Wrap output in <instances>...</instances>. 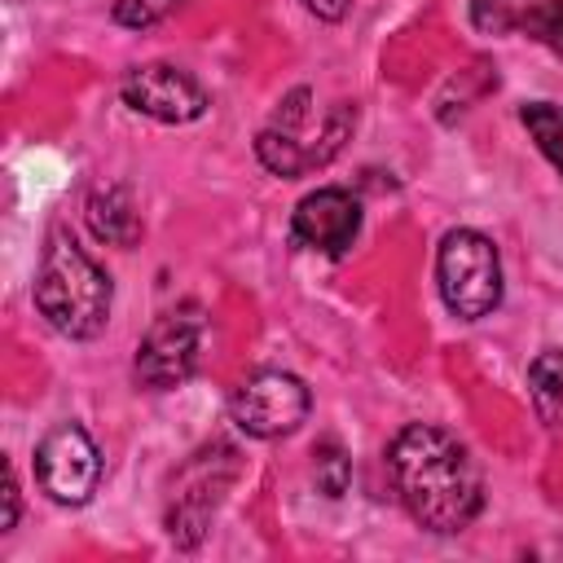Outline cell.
Returning a JSON list of instances; mask_svg holds the SVG:
<instances>
[{"label":"cell","mask_w":563,"mask_h":563,"mask_svg":"<svg viewBox=\"0 0 563 563\" xmlns=\"http://www.w3.org/2000/svg\"><path fill=\"white\" fill-rule=\"evenodd\" d=\"M387 475L409 510V519L427 532H462L484 506V484L471 453L431 422H409L387 444Z\"/></svg>","instance_id":"6da1fadb"},{"label":"cell","mask_w":563,"mask_h":563,"mask_svg":"<svg viewBox=\"0 0 563 563\" xmlns=\"http://www.w3.org/2000/svg\"><path fill=\"white\" fill-rule=\"evenodd\" d=\"M110 299H114L110 277L88 260V251L66 229H53L35 277L40 317L66 339H92L110 321Z\"/></svg>","instance_id":"7a4b0ae2"},{"label":"cell","mask_w":563,"mask_h":563,"mask_svg":"<svg viewBox=\"0 0 563 563\" xmlns=\"http://www.w3.org/2000/svg\"><path fill=\"white\" fill-rule=\"evenodd\" d=\"M352 123H356V110L347 101L317 110L312 88H295L277 101L273 119L260 128L255 154L273 176L295 180V176H308L312 167H325L343 150Z\"/></svg>","instance_id":"3957f363"},{"label":"cell","mask_w":563,"mask_h":563,"mask_svg":"<svg viewBox=\"0 0 563 563\" xmlns=\"http://www.w3.org/2000/svg\"><path fill=\"white\" fill-rule=\"evenodd\" d=\"M435 282H440V299L453 317L462 321H479L501 303V260L493 238H484L479 229H453L444 233L440 251H435Z\"/></svg>","instance_id":"277c9868"},{"label":"cell","mask_w":563,"mask_h":563,"mask_svg":"<svg viewBox=\"0 0 563 563\" xmlns=\"http://www.w3.org/2000/svg\"><path fill=\"white\" fill-rule=\"evenodd\" d=\"M308 409H312L308 387L286 369H255L229 396V413H233L238 431H246L255 440L290 435L308 418Z\"/></svg>","instance_id":"5b68a950"},{"label":"cell","mask_w":563,"mask_h":563,"mask_svg":"<svg viewBox=\"0 0 563 563\" xmlns=\"http://www.w3.org/2000/svg\"><path fill=\"white\" fill-rule=\"evenodd\" d=\"M198 347H202V308L198 303L167 308L163 317H154V325L136 347V378L150 391L180 387L198 365Z\"/></svg>","instance_id":"8992f818"},{"label":"cell","mask_w":563,"mask_h":563,"mask_svg":"<svg viewBox=\"0 0 563 563\" xmlns=\"http://www.w3.org/2000/svg\"><path fill=\"white\" fill-rule=\"evenodd\" d=\"M35 475L57 506H84L101 484V453L79 422H57L35 449Z\"/></svg>","instance_id":"52a82bcc"},{"label":"cell","mask_w":563,"mask_h":563,"mask_svg":"<svg viewBox=\"0 0 563 563\" xmlns=\"http://www.w3.org/2000/svg\"><path fill=\"white\" fill-rule=\"evenodd\" d=\"M233 457L238 453L229 444H211L180 475L176 501L167 510V532H172L176 545H198V537L207 532V523H211V515H216V506H220V497L233 479V466H238Z\"/></svg>","instance_id":"ba28073f"},{"label":"cell","mask_w":563,"mask_h":563,"mask_svg":"<svg viewBox=\"0 0 563 563\" xmlns=\"http://www.w3.org/2000/svg\"><path fill=\"white\" fill-rule=\"evenodd\" d=\"M119 92L136 114H150L158 123H194L207 114V92L198 88V79L167 62L132 66L123 75Z\"/></svg>","instance_id":"9c48e42d"},{"label":"cell","mask_w":563,"mask_h":563,"mask_svg":"<svg viewBox=\"0 0 563 563\" xmlns=\"http://www.w3.org/2000/svg\"><path fill=\"white\" fill-rule=\"evenodd\" d=\"M290 233L308 251L343 255L361 233V202L339 185L312 189L308 198H299V207L290 216Z\"/></svg>","instance_id":"30bf717a"},{"label":"cell","mask_w":563,"mask_h":563,"mask_svg":"<svg viewBox=\"0 0 563 563\" xmlns=\"http://www.w3.org/2000/svg\"><path fill=\"white\" fill-rule=\"evenodd\" d=\"M84 216H88V229L110 246H132L141 238V220L123 185H97L84 202Z\"/></svg>","instance_id":"8fae6325"},{"label":"cell","mask_w":563,"mask_h":563,"mask_svg":"<svg viewBox=\"0 0 563 563\" xmlns=\"http://www.w3.org/2000/svg\"><path fill=\"white\" fill-rule=\"evenodd\" d=\"M528 391H532V409L545 427L563 422V352L545 347L532 356L528 365Z\"/></svg>","instance_id":"7c38bea8"},{"label":"cell","mask_w":563,"mask_h":563,"mask_svg":"<svg viewBox=\"0 0 563 563\" xmlns=\"http://www.w3.org/2000/svg\"><path fill=\"white\" fill-rule=\"evenodd\" d=\"M519 119H523V128H528V136L537 141V150L554 163V172L563 176V106H554V101H528L523 110H519Z\"/></svg>","instance_id":"4fadbf2b"},{"label":"cell","mask_w":563,"mask_h":563,"mask_svg":"<svg viewBox=\"0 0 563 563\" xmlns=\"http://www.w3.org/2000/svg\"><path fill=\"white\" fill-rule=\"evenodd\" d=\"M519 31L532 35L537 44H545L554 57H563V0H528Z\"/></svg>","instance_id":"5bb4252c"},{"label":"cell","mask_w":563,"mask_h":563,"mask_svg":"<svg viewBox=\"0 0 563 563\" xmlns=\"http://www.w3.org/2000/svg\"><path fill=\"white\" fill-rule=\"evenodd\" d=\"M523 13H528V0H475V4H471V22H475L479 31H488V35H510V31H519Z\"/></svg>","instance_id":"9a60e30c"},{"label":"cell","mask_w":563,"mask_h":563,"mask_svg":"<svg viewBox=\"0 0 563 563\" xmlns=\"http://www.w3.org/2000/svg\"><path fill=\"white\" fill-rule=\"evenodd\" d=\"M312 471H317V484H321L325 497H339L347 488V457H343V449L334 440H321L312 449Z\"/></svg>","instance_id":"2e32d148"},{"label":"cell","mask_w":563,"mask_h":563,"mask_svg":"<svg viewBox=\"0 0 563 563\" xmlns=\"http://www.w3.org/2000/svg\"><path fill=\"white\" fill-rule=\"evenodd\" d=\"M176 4L180 0H114V22L141 31V26H154L158 18H167Z\"/></svg>","instance_id":"e0dca14e"},{"label":"cell","mask_w":563,"mask_h":563,"mask_svg":"<svg viewBox=\"0 0 563 563\" xmlns=\"http://www.w3.org/2000/svg\"><path fill=\"white\" fill-rule=\"evenodd\" d=\"M18 523V479H13V466L4 462V519H0V532H9Z\"/></svg>","instance_id":"ac0fdd59"},{"label":"cell","mask_w":563,"mask_h":563,"mask_svg":"<svg viewBox=\"0 0 563 563\" xmlns=\"http://www.w3.org/2000/svg\"><path fill=\"white\" fill-rule=\"evenodd\" d=\"M347 4H352V0H303V9L317 13L321 22H339V18L347 13Z\"/></svg>","instance_id":"d6986e66"}]
</instances>
